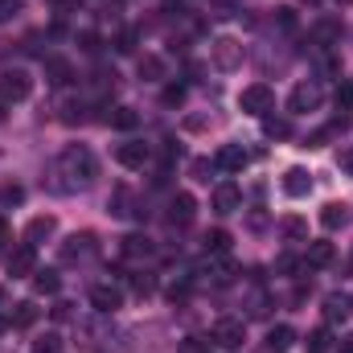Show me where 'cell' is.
<instances>
[{"label": "cell", "instance_id": "36", "mask_svg": "<svg viewBox=\"0 0 353 353\" xmlns=\"http://www.w3.org/2000/svg\"><path fill=\"white\" fill-rule=\"evenodd\" d=\"M279 25H283V29H296V12H292V8H279Z\"/></svg>", "mask_w": 353, "mask_h": 353}, {"label": "cell", "instance_id": "18", "mask_svg": "<svg viewBox=\"0 0 353 353\" xmlns=\"http://www.w3.org/2000/svg\"><path fill=\"white\" fill-rule=\"evenodd\" d=\"M54 230H58V222H54L50 214H41V218H33V222L25 226V243H33V247H37V243H41V239H50Z\"/></svg>", "mask_w": 353, "mask_h": 353}, {"label": "cell", "instance_id": "14", "mask_svg": "<svg viewBox=\"0 0 353 353\" xmlns=\"http://www.w3.org/2000/svg\"><path fill=\"white\" fill-rule=\"evenodd\" d=\"M283 193L288 197H308L312 193V173L308 169H288L283 173Z\"/></svg>", "mask_w": 353, "mask_h": 353}, {"label": "cell", "instance_id": "10", "mask_svg": "<svg viewBox=\"0 0 353 353\" xmlns=\"http://www.w3.org/2000/svg\"><path fill=\"white\" fill-rule=\"evenodd\" d=\"M243 210V189L234 181H222L214 189V214H239Z\"/></svg>", "mask_w": 353, "mask_h": 353}, {"label": "cell", "instance_id": "8", "mask_svg": "<svg viewBox=\"0 0 353 353\" xmlns=\"http://www.w3.org/2000/svg\"><path fill=\"white\" fill-rule=\"evenodd\" d=\"M90 308L94 312H119L123 308V288L119 283H94L90 288Z\"/></svg>", "mask_w": 353, "mask_h": 353}, {"label": "cell", "instance_id": "30", "mask_svg": "<svg viewBox=\"0 0 353 353\" xmlns=\"http://www.w3.org/2000/svg\"><path fill=\"white\" fill-rule=\"evenodd\" d=\"M312 33H316V41H337V37H341V25H337V21H321Z\"/></svg>", "mask_w": 353, "mask_h": 353}, {"label": "cell", "instance_id": "19", "mask_svg": "<svg viewBox=\"0 0 353 353\" xmlns=\"http://www.w3.org/2000/svg\"><path fill=\"white\" fill-rule=\"evenodd\" d=\"M136 70H140V79H148V83H161V79L169 74V66H165L157 54H144V58L136 62Z\"/></svg>", "mask_w": 353, "mask_h": 353}, {"label": "cell", "instance_id": "29", "mask_svg": "<svg viewBox=\"0 0 353 353\" xmlns=\"http://www.w3.org/2000/svg\"><path fill=\"white\" fill-rule=\"evenodd\" d=\"M279 230H283L288 239H308V222H304V218H283Z\"/></svg>", "mask_w": 353, "mask_h": 353}, {"label": "cell", "instance_id": "2", "mask_svg": "<svg viewBox=\"0 0 353 353\" xmlns=\"http://www.w3.org/2000/svg\"><path fill=\"white\" fill-rule=\"evenodd\" d=\"M243 341H247V325H243V321H234V316L214 321V329H210V345L234 353V350H243Z\"/></svg>", "mask_w": 353, "mask_h": 353}, {"label": "cell", "instance_id": "26", "mask_svg": "<svg viewBox=\"0 0 353 353\" xmlns=\"http://www.w3.org/2000/svg\"><path fill=\"white\" fill-rule=\"evenodd\" d=\"M33 321H37V304H33V300H21L17 312H12V325H17V329H29Z\"/></svg>", "mask_w": 353, "mask_h": 353}, {"label": "cell", "instance_id": "16", "mask_svg": "<svg viewBox=\"0 0 353 353\" xmlns=\"http://www.w3.org/2000/svg\"><path fill=\"white\" fill-rule=\"evenodd\" d=\"M292 345H296V329L292 325H275L267 333V353H288Z\"/></svg>", "mask_w": 353, "mask_h": 353}, {"label": "cell", "instance_id": "40", "mask_svg": "<svg viewBox=\"0 0 353 353\" xmlns=\"http://www.w3.org/2000/svg\"><path fill=\"white\" fill-rule=\"evenodd\" d=\"M181 353H205V350H201L197 341H185V345H181Z\"/></svg>", "mask_w": 353, "mask_h": 353}, {"label": "cell", "instance_id": "41", "mask_svg": "<svg viewBox=\"0 0 353 353\" xmlns=\"http://www.w3.org/2000/svg\"><path fill=\"white\" fill-rule=\"evenodd\" d=\"M4 243H8V226L0 222V247H4Z\"/></svg>", "mask_w": 353, "mask_h": 353}, {"label": "cell", "instance_id": "9", "mask_svg": "<svg viewBox=\"0 0 353 353\" xmlns=\"http://www.w3.org/2000/svg\"><path fill=\"white\" fill-rule=\"evenodd\" d=\"M316 107H321V87H316V83L292 87V94H288V111H292V115H304V111H316Z\"/></svg>", "mask_w": 353, "mask_h": 353}, {"label": "cell", "instance_id": "15", "mask_svg": "<svg viewBox=\"0 0 353 353\" xmlns=\"http://www.w3.org/2000/svg\"><path fill=\"white\" fill-rule=\"evenodd\" d=\"M193 214H197V201H193L189 193H176L173 201H169V222H173V226H189Z\"/></svg>", "mask_w": 353, "mask_h": 353}, {"label": "cell", "instance_id": "25", "mask_svg": "<svg viewBox=\"0 0 353 353\" xmlns=\"http://www.w3.org/2000/svg\"><path fill=\"white\" fill-rule=\"evenodd\" d=\"M111 214H115V218H132V193H128L123 185L111 193Z\"/></svg>", "mask_w": 353, "mask_h": 353}, {"label": "cell", "instance_id": "33", "mask_svg": "<svg viewBox=\"0 0 353 353\" xmlns=\"http://www.w3.org/2000/svg\"><path fill=\"white\" fill-rule=\"evenodd\" d=\"M185 103V87H165V107H181Z\"/></svg>", "mask_w": 353, "mask_h": 353}, {"label": "cell", "instance_id": "13", "mask_svg": "<svg viewBox=\"0 0 353 353\" xmlns=\"http://www.w3.org/2000/svg\"><path fill=\"white\" fill-rule=\"evenodd\" d=\"M119 251H123V259H132V263H144V259H152V255H157L152 239H140V234H128Z\"/></svg>", "mask_w": 353, "mask_h": 353}, {"label": "cell", "instance_id": "37", "mask_svg": "<svg viewBox=\"0 0 353 353\" xmlns=\"http://www.w3.org/2000/svg\"><path fill=\"white\" fill-rule=\"evenodd\" d=\"M341 173H350V176H353V144L345 148V152H341Z\"/></svg>", "mask_w": 353, "mask_h": 353}, {"label": "cell", "instance_id": "38", "mask_svg": "<svg viewBox=\"0 0 353 353\" xmlns=\"http://www.w3.org/2000/svg\"><path fill=\"white\" fill-rule=\"evenodd\" d=\"M185 296H189V283H173L169 288V300H185Z\"/></svg>", "mask_w": 353, "mask_h": 353}, {"label": "cell", "instance_id": "17", "mask_svg": "<svg viewBox=\"0 0 353 353\" xmlns=\"http://www.w3.org/2000/svg\"><path fill=\"white\" fill-rule=\"evenodd\" d=\"M46 79L54 87H66V83H74V66L66 58H46Z\"/></svg>", "mask_w": 353, "mask_h": 353}, {"label": "cell", "instance_id": "43", "mask_svg": "<svg viewBox=\"0 0 353 353\" xmlns=\"http://www.w3.org/2000/svg\"><path fill=\"white\" fill-rule=\"evenodd\" d=\"M0 329H4V321H0Z\"/></svg>", "mask_w": 353, "mask_h": 353}, {"label": "cell", "instance_id": "42", "mask_svg": "<svg viewBox=\"0 0 353 353\" xmlns=\"http://www.w3.org/2000/svg\"><path fill=\"white\" fill-rule=\"evenodd\" d=\"M304 4H321V0H304Z\"/></svg>", "mask_w": 353, "mask_h": 353}, {"label": "cell", "instance_id": "24", "mask_svg": "<svg viewBox=\"0 0 353 353\" xmlns=\"http://www.w3.org/2000/svg\"><path fill=\"white\" fill-rule=\"evenodd\" d=\"M263 136L288 140V136H292V123H288V119H275V115H263Z\"/></svg>", "mask_w": 353, "mask_h": 353}, {"label": "cell", "instance_id": "22", "mask_svg": "<svg viewBox=\"0 0 353 353\" xmlns=\"http://www.w3.org/2000/svg\"><path fill=\"white\" fill-rule=\"evenodd\" d=\"M33 288H37V296H54L62 288V279H58V271H33Z\"/></svg>", "mask_w": 353, "mask_h": 353}, {"label": "cell", "instance_id": "5", "mask_svg": "<svg viewBox=\"0 0 353 353\" xmlns=\"http://www.w3.org/2000/svg\"><path fill=\"white\" fill-rule=\"evenodd\" d=\"M210 62H214L218 70H226V74H230V70H239V66H243V46H239L234 37H218V41L210 46Z\"/></svg>", "mask_w": 353, "mask_h": 353}, {"label": "cell", "instance_id": "6", "mask_svg": "<svg viewBox=\"0 0 353 353\" xmlns=\"http://www.w3.org/2000/svg\"><path fill=\"white\" fill-rule=\"evenodd\" d=\"M4 271H8L12 279H25V275H33V271H37V247H33V243H21V247H12V251H8V259H4Z\"/></svg>", "mask_w": 353, "mask_h": 353}, {"label": "cell", "instance_id": "12", "mask_svg": "<svg viewBox=\"0 0 353 353\" xmlns=\"http://www.w3.org/2000/svg\"><path fill=\"white\" fill-rule=\"evenodd\" d=\"M115 161H119L123 169H144V165H148V144H140V140H123V144L115 148Z\"/></svg>", "mask_w": 353, "mask_h": 353}, {"label": "cell", "instance_id": "32", "mask_svg": "<svg viewBox=\"0 0 353 353\" xmlns=\"http://www.w3.org/2000/svg\"><path fill=\"white\" fill-rule=\"evenodd\" d=\"M115 50H119V54H132V50H136V29H123V33H119V46H115Z\"/></svg>", "mask_w": 353, "mask_h": 353}, {"label": "cell", "instance_id": "1", "mask_svg": "<svg viewBox=\"0 0 353 353\" xmlns=\"http://www.w3.org/2000/svg\"><path fill=\"white\" fill-rule=\"evenodd\" d=\"M58 165H62V173L70 176L74 185H90V181L99 176V161H94V152L83 148V144H70V148L58 157Z\"/></svg>", "mask_w": 353, "mask_h": 353}, {"label": "cell", "instance_id": "28", "mask_svg": "<svg viewBox=\"0 0 353 353\" xmlns=\"http://www.w3.org/2000/svg\"><path fill=\"white\" fill-rule=\"evenodd\" d=\"M345 312H350V300L345 296H329L325 300V316L329 321H345Z\"/></svg>", "mask_w": 353, "mask_h": 353}, {"label": "cell", "instance_id": "3", "mask_svg": "<svg viewBox=\"0 0 353 353\" xmlns=\"http://www.w3.org/2000/svg\"><path fill=\"white\" fill-rule=\"evenodd\" d=\"M239 107L247 111V115H271L275 111V90L267 87V83H251V87H243V94H239Z\"/></svg>", "mask_w": 353, "mask_h": 353}, {"label": "cell", "instance_id": "27", "mask_svg": "<svg viewBox=\"0 0 353 353\" xmlns=\"http://www.w3.org/2000/svg\"><path fill=\"white\" fill-rule=\"evenodd\" d=\"M205 251H210V255H226V251H230V234H226V230H210V234H205Z\"/></svg>", "mask_w": 353, "mask_h": 353}, {"label": "cell", "instance_id": "23", "mask_svg": "<svg viewBox=\"0 0 353 353\" xmlns=\"http://www.w3.org/2000/svg\"><path fill=\"white\" fill-rule=\"evenodd\" d=\"M107 123H111V128H119V132H132V128L140 123V115H136L132 107H115V115H107Z\"/></svg>", "mask_w": 353, "mask_h": 353}, {"label": "cell", "instance_id": "35", "mask_svg": "<svg viewBox=\"0 0 353 353\" xmlns=\"http://www.w3.org/2000/svg\"><path fill=\"white\" fill-rule=\"evenodd\" d=\"M83 50L87 54H99V33H83Z\"/></svg>", "mask_w": 353, "mask_h": 353}, {"label": "cell", "instance_id": "21", "mask_svg": "<svg viewBox=\"0 0 353 353\" xmlns=\"http://www.w3.org/2000/svg\"><path fill=\"white\" fill-rule=\"evenodd\" d=\"M333 243H308V267H329L333 263Z\"/></svg>", "mask_w": 353, "mask_h": 353}, {"label": "cell", "instance_id": "4", "mask_svg": "<svg viewBox=\"0 0 353 353\" xmlns=\"http://www.w3.org/2000/svg\"><path fill=\"white\" fill-rule=\"evenodd\" d=\"M29 94H33V79H29L25 70H4V74H0V103H4V107L25 103Z\"/></svg>", "mask_w": 353, "mask_h": 353}, {"label": "cell", "instance_id": "20", "mask_svg": "<svg viewBox=\"0 0 353 353\" xmlns=\"http://www.w3.org/2000/svg\"><path fill=\"white\" fill-rule=\"evenodd\" d=\"M345 218H350V205H341V201H329V205L321 210V226H325V230H341Z\"/></svg>", "mask_w": 353, "mask_h": 353}, {"label": "cell", "instance_id": "31", "mask_svg": "<svg viewBox=\"0 0 353 353\" xmlns=\"http://www.w3.org/2000/svg\"><path fill=\"white\" fill-rule=\"evenodd\" d=\"M337 107H345V111L353 107V79H345V83L337 87Z\"/></svg>", "mask_w": 353, "mask_h": 353}, {"label": "cell", "instance_id": "7", "mask_svg": "<svg viewBox=\"0 0 353 353\" xmlns=\"http://www.w3.org/2000/svg\"><path fill=\"white\" fill-rule=\"evenodd\" d=\"M94 255H99V243H94L90 230L70 234V239L62 243V259H66V263H87V259H94Z\"/></svg>", "mask_w": 353, "mask_h": 353}, {"label": "cell", "instance_id": "11", "mask_svg": "<svg viewBox=\"0 0 353 353\" xmlns=\"http://www.w3.org/2000/svg\"><path fill=\"white\" fill-rule=\"evenodd\" d=\"M247 148L243 144H226V148H218V157H214V169H222V173H243L247 169Z\"/></svg>", "mask_w": 353, "mask_h": 353}, {"label": "cell", "instance_id": "39", "mask_svg": "<svg viewBox=\"0 0 353 353\" xmlns=\"http://www.w3.org/2000/svg\"><path fill=\"white\" fill-rule=\"evenodd\" d=\"M337 353H353V333H345V337L337 341Z\"/></svg>", "mask_w": 353, "mask_h": 353}, {"label": "cell", "instance_id": "34", "mask_svg": "<svg viewBox=\"0 0 353 353\" xmlns=\"http://www.w3.org/2000/svg\"><path fill=\"white\" fill-rule=\"evenodd\" d=\"M33 353H58V337H41V341L33 345Z\"/></svg>", "mask_w": 353, "mask_h": 353}]
</instances>
